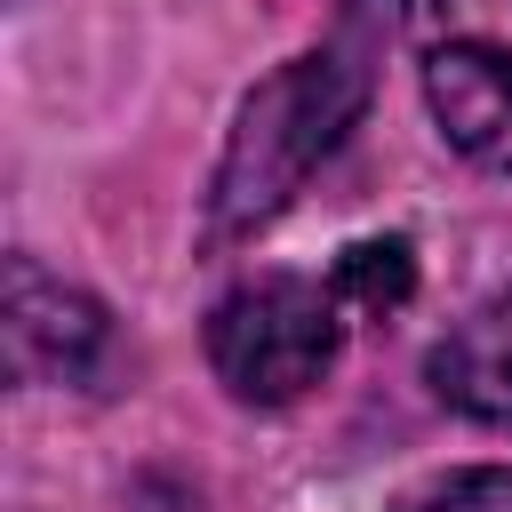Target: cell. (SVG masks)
Masks as SVG:
<instances>
[{
	"label": "cell",
	"instance_id": "6da1fadb",
	"mask_svg": "<svg viewBox=\"0 0 512 512\" xmlns=\"http://www.w3.org/2000/svg\"><path fill=\"white\" fill-rule=\"evenodd\" d=\"M368 112V64L360 48H304L280 72H264L224 136L216 184H208V232L216 240H248L256 224H272L304 176L352 136V120Z\"/></svg>",
	"mask_w": 512,
	"mask_h": 512
},
{
	"label": "cell",
	"instance_id": "7a4b0ae2",
	"mask_svg": "<svg viewBox=\"0 0 512 512\" xmlns=\"http://www.w3.org/2000/svg\"><path fill=\"white\" fill-rule=\"evenodd\" d=\"M344 352V296L312 272H264L240 280L208 312V368L240 408H288L304 400Z\"/></svg>",
	"mask_w": 512,
	"mask_h": 512
},
{
	"label": "cell",
	"instance_id": "3957f363",
	"mask_svg": "<svg viewBox=\"0 0 512 512\" xmlns=\"http://www.w3.org/2000/svg\"><path fill=\"white\" fill-rule=\"evenodd\" d=\"M408 48L448 152L512 176V0H408Z\"/></svg>",
	"mask_w": 512,
	"mask_h": 512
},
{
	"label": "cell",
	"instance_id": "277c9868",
	"mask_svg": "<svg viewBox=\"0 0 512 512\" xmlns=\"http://www.w3.org/2000/svg\"><path fill=\"white\" fill-rule=\"evenodd\" d=\"M0 336H8V376L16 384H96L104 360H112V312L88 288L56 280L40 256H8Z\"/></svg>",
	"mask_w": 512,
	"mask_h": 512
},
{
	"label": "cell",
	"instance_id": "5b68a950",
	"mask_svg": "<svg viewBox=\"0 0 512 512\" xmlns=\"http://www.w3.org/2000/svg\"><path fill=\"white\" fill-rule=\"evenodd\" d=\"M424 384L432 400H448L456 416L512 432V288L472 304L432 352H424Z\"/></svg>",
	"mask_w": 512,
	"mask_h": 512
},
{
	"label": "cell",
	"instance_id": "8992f818",
	"mask_svg": "<svg viewBox=\"0 0 512 512\" xmlns=\"http://www.w3.org/2000/svg\"><path fill=\"white\" fill-rule=\"evenodd\" d=\"M328 288L344 296V312L384 320V312H400V304L416 296V248H408L400 232H384V240H352V248L328 264Z\"/></svg>",
	"mask_w": 512,
	"mask_h": 512
},
{
	"label": "cell",
	"instance_id": "52a82bcc",
	"mask_svg": "<svg viewBox=\"0 0 512 512\" xmlns=\"http://www.w3.org/2000/svg\"><path fill=\"white\" fill-rule=\"evenodd\" d=\"M392 512H512V464H456L408 488Z\"/></svg>",
	"mask_w": 512,
	"mask_h": 512
}]
</instances>
